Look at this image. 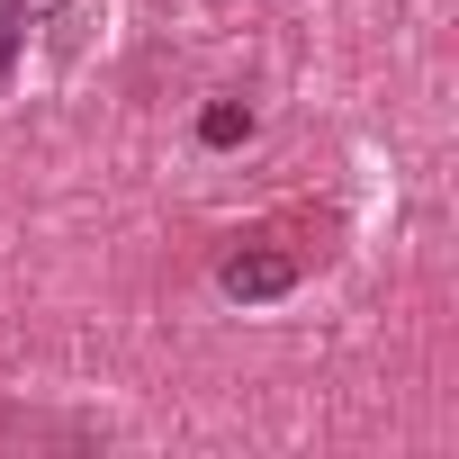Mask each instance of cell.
<instances>
[{
	"label": "cell",
	"instance_id": "cell-1",
	"mask_svg": "<svg viewBox=\"0 0 459 459\" xmlns=\"http://www.w3.org/2000/svg\"><path fill=\"white\" fill-rule=\"evenodd\" d=\"M298 280H307V262L280 253V244H235V253L216 262V289L235 298V307H271V298H289Z\"/></svg>",
	"mask_w": 459,
	"mask_h": 459
},
{
	"label": "cell",
	"instance_id": "cell-2",
	"mask_svg": "<svg viewBox=\"0 0 459 459\" xmlns=\"http://www.w3.org/2000/svg\"><path fill=\"white\" fill-rule=\"evenodd\" d=\"M253 126H262V117H253V100H207V108H198V144H207V153L253 144Z\"/></svg>",
	"mask_w": 459,
	"mask_h": 459
},
{
	"label": "cell",
	"instance_id": "cell-3",
	"mask_svg": "<svg viewBox=\"0 0 459 459\" xmlns=\"http://www.w3.org/2000/svg\"><path fill=\"white\" fill-rule=\"evenodd\" d=\"M0 10H10V19H19V28H55V19H64V10H73V0H0Z\"/></svg>",
	"mask_w": 459,
	"mask_h": 459
},
{
	"label": "cell",
	"instance_id": "cell-4",
	"mask_svg": "<svg viewBox=\"0 0 459 459\" xmlns=\"http://www.w3.org/2000/svg\"><path fill=\"white\" fill-rule=\"evenodd\" d=\"M19 46H28V28L0 10V91H10V73H19Z\"/></svg>",
	"mask_w": 459,
	"mask_h": 459
}]
</instances>
